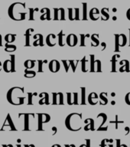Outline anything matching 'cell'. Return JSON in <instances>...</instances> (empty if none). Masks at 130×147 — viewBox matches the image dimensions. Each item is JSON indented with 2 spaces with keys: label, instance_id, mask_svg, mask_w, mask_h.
<instances>
[{
  "label": "cell",
  "instance_id": "9c48e42d",
  "mask_svg": "<svg viewBox=\"0 0 130 147\" xmlns=\"http://www.w3.org/2000/svg\"><path fill=\"white\" fill-rule=\"evenodd\" d=\"M39 97H40V100L38 101V103L40 105H49L50 104V100H49V94L46 92H42L39 94Z\"/></svg>",
  "mask_w": 130,
  "mask_h": 147
},
{
  "label": "cell",
  "instance_id": "277c9868",
  "mask_svg": "<svg viewBox=\"0 0 130 147\" xmlns=\"http://www.w3.org/2000/svg\"><path fill=\"white\" fill-rule=\"evenodd\" d=\"M4 127H10V130H12V131L17 130V129L15 128V125H14L13 121H12L11 116H10V114H9V113H8V114H7L5 121V123H3V125H2V129H0V131L4 130Z\"/></svg>",
  "mask_w": 130,
  "mask_h": 147
},
{
  "label": "cell",
  "instance_id": "5bb4252c",
  "mask_svg": "<svg viewBox=\"0 0 130 147\" xmlns=\"http://www.w3.org/2000/svg\"><path fill=\"white\" fill-rule=\"evenodd\" d=\"M56 35L55 34H49L46 37V44L49 47H54L56 45Z\"/></svg>",
  "mask_w": 130,
  "mask_h": 147
},
{
  "label": "cell",
  "instance_id": "ee69618b",
  "mask_svg": "<svg viewBox=\"0 0 130 147\" xmlns=\"http://www.w3.org/2000/svg\"><path fill=\"white\" fill-rule=\"evenodd\" d=\"M53 100L52 104L53 105H57V93H52Z\"/></svg>",
  "mask_w": 130,
  "mask_h": 147
},
{
  "label": "cell",
  "instance_id": "30bf717a",
  "mask_svg": "<svg viewBox=\"0 0 130 147\" xmlns=\"http://www.w3.org/2000/svg\"><path fill=\"white\" fill-rule=\"evenodd\" d=\"M87 100L90 105H96L99 102L98 94L95 92H92L87 96Z\"/></svg>",
  "mask_w": 130,
  "mask_h": 147
},
{
  "label": "cell",
  "instance_id": "484cf974",
  "mask_svg": "<svg viewBox=\"0 0 130 147\" xmlns=\"http://www.w3.org/2000/svg\"><path fill=\"white\" fill-rule=\"evenodd\" d=\"M37 115L40 117L43 123H46L50 121L51 117L49 114H47V113H38Z\"/></svg>",
  "mask_w": 130,
  "mask_h": 147
},
{
  "label": "cell",
  "instance_id": "cb8c5ba5",
  "mask_svg": "<svg viewBox=\"0 0 130 147\" xmlns=\"http://www.w3.org/2000/svg\"><path fill=\"white\" fill-rule=\"evenodd\" d=\"M24 66L25 67L26 69H32L33 67H34L35 66V61H33V60H26L24 63Z\"/></svg>",
  "mask_w": 130,
  "mask_h": 147
},
{
  "label": "cell",
  "instance_id": "ab89813d",
  "mask_svg": "<svg viewBox=\"0 0 130 147\" xmlns=\"http://www.w3.org/2000/svg\"><path fill=\"white\" fill-rule=\"evenodd\" d=\"M68 18L71 21L74 20V9L73 8L68 9Z\"/></svg>",
  "mask_w": 130,
  "mask_h": 147
},
{
  "label": "cell",
  "instance_id": "6da1fadb",
  "mask_svg": "<svg viewBox=\"0 0 130 147\" xmlns=\"http://www.w3.org/2000/svg\"><path fill=\"white\" fill-rule=\"evenodd\" d=\"M25 88L21 87H13L8 90L6 94L7 100L10 104L15 106L22 105L25 103V97L23 96Z\"/></svg>",
  "mask_w": 130,
  "mask_h": 147
},
{
  "label": "cell",
  "instance_id": "603a6c76",
  "mask_svg": "<svg viewBox=\"0 0 130 147\" xmlns=\"http://www.w3.org/2000/svg\"><path fill=\"white\" fill-rule=\"evenodd\" d=\"M5 41H6V43L11 44L13 43L16 39V34H7L4 38Z\"/></svg>",
  "mask_w": 130,
  "mask_h": 147
},
{
  "label": "cell",
  "instance_id": "f907efd6",
  "mask_svg": "<svg viewBox=\"0 0 130 147\" xmlns=\"http://www.w3.org/2000/svg\"><path fill=\"white\" fill-rule=\"evenodd\" d=\"M111 104H112V106H114L115 104H116V101H115V100H112V101H111Z\"/></svg>",
  "mask_w": 130,
  "mask_h": 147
},
{
  "label": "cell",
  "instance_id": "83f0119b",
  "mask_svg": "<svg viewBox=\"0 0 130 147\" xmlns=\"http://www.w3.org/2000/svg\"><path fill=\"white\" fill-rule=\"evenodd\" d=\"M28 105H33V97L38 95L36 92L32 93V92H28Z\"/></svg>",
  "mask_w": 130,
  "mask_h": 147
},
{
  "label": "cell",
  "instance_id": "6125c7cd",
  "mask_svg": "<svg viewBox=\"0 0 130 147\" xmlns=\"http://www.w3.org/2000/svg\"><path fill=\"white\" fill-rule=\"evenodd\" d=\"M90 36V35L89 34H86V37H87V38H89V37Z\"/></svg>",
  "mask_w": 130,
  "mask_h": 147
},
{
  "label": "cell",
  "instance_id": "e0dca14e",
  "mask_svg": "<svg viewBox=\"0 0 130 147\" xmlns=\"http://www.w3.org/2000/svg\"><path fill=\"white\" fill-rule=\"evenodd\" d=\"M34 31V28H28V29L26 30V32H25V47H30V46H31V45H30V36H31V34H32Z\"/></svg>",
  "mask_w": 130,
  "mask_h": 147
},
{
  "label": "cell",
  "instance_id": "816d5d0a",
  "mask_svg": "<svg viewBox=\"0 0 130 147\" xmlns=\"http://www.w3.org/2000/svg\"><path fill=\"white\" fill-rule=\"evenodd\" d=\"M2 62L0 61V71H2Z\"/></svg>",
  "mask_w": 130,
  "mask_h": 147
},
{
  "label": "cell",
  "instance_id": "11a10c76",
  "mask_svg": "<svg viewBox=\"0 0 130 147\" xmlns=\"http://www.w3.org/2000/svg\"><path fill=\"white\" fill-rule=\"evenodd\" d=\"M80 147H87V145H84V144H83V145H81V146H80Z\"/></svg>",
  "mask_w": 130,
  "mask_h": 147
},
{
  "label": "cell",
  "instance_id": "e7e4bbea",
  "mask_svg": "<svg viewBox=\"0 0 130 147\" xmlns=\"http://www.w3.org/2000/svg\"><path fill=\"white\" fill-rule=\"evenodd\" d=\"M129 47H130V28H129Z\"/></svg>",
  "mask_w": 130,
  "mask_h": 147
},
{
  "label": "cell",
  "instance_id": "7bdbcfd3",
  "mask_svg": "<svg viewBox=\"0 0 130 147\" xmlns=\"http://www.w3.org/2000/svg\"><path fill=\"white\" fill-rule=\"evenodd\" d=\"M86 34H80V47H85L86 44H85V38H86Z\"/></svg>",
  "mask_w": 130,
  "mask_h": 147
},
{
  "label": "cell",
  "instance_id": "c3c4849f",
  "mask_svg": "<svg viewBox=\"0 0 130 147\" xmlns=\"http://www.w3.org/2000/svg\"><path fill=\"white\" fill-rule=\"evenodd\" d=\"M2 34H0V47H2Z\"/></svg>",
  "mask_w": 130,
  "mask_h": 147
},
{
  "label": "cell",
  "instance_id": "d6a6232c",
  "mask_svg": "<svg viewBox=\"0 0 130 147\" xmlns=\"http://www.w3.org/2000/svg\"><path fill=\"white\" fill-rule=\"evenodd\" d=\"M101 64L100 60H95V64H94V71L95 72H101L102 69H101Z\"/></svg>",
  "mask_w": 130,
  "mask_h": 147
},
{
  "label": "cell",
  "instance_id": "b9f144b4",
  "mask_svg": "<svg viewBox=\"0 0 130 147\" xmlns=\"http://www.w3.org/2000/svg\"><path fill=\"white\" fill-rule=\"evenodd\" d=\"M62 63H63V64H64L65 71H66L67 73L69 71V68H70V64H69V61H67V60H63V61H62Z\"/></svg>",
  "mask_w": 130,
  "mask_h": 147
},
{
  "label": "cell",
  "instance_id": "7c38bea8",
  "mask_svg": "<svg viewBox=\"0 0 130 147\" xmlns=\"http://www.w3.org/2000/svg\"><path fill=\"white\" fill-rule=\"evenodd\" d=\"M34 39V41L33 42V46L37 47V46H44V37L41 34H36L33 36Z\"/></svg>",
  "mask_w": 130,
  "mask_h": 147
},
{
  "label": "cell",
  "instance_id": "6f0895ef",
  "mask_svg": "<svg viewBox=\"0 0 130 147\" xmlns=\"http://www.w3.org/2000/svg\"><path fill=\"white\" fill-rule=\"evenodd\" d=\"M24 147H30L29 145H24Z\"/></svg>",
  "mask_w": 130,
  "mask_h": 147
},
{
  "label": "cell",
  "instance_id": "9f6ffc18",
  "mask_svg": "<svg viewBox=\"0 0 130 147\" xmlns=\"http://www.w3.org/2000/svg\"><path fill=\"white\" fill-rule=\"evenodd\" d=\"M8 147H13V145L9 144V145H8Z\"/></svg>",
  "mask_w": 130,
  "mask_h": 147
},
{
  "label": "cell",
  "instance_id": "f6af8a7d",
  "mask_svg": "<svg viewBox=\"0 0 130 147\" xmlns=\"http://www.w3.org/2000/svg\"><path fill=\"white\" fill-rule=\"evenodd\" d=\"M125 101L128 105H130V92L126 94V96H125Z\"/></svg>",
  "mask_w": 130,
  "mask_h": 147
},
{
  "label": "cell",
  "instance_id": "e575fe53",
  "mask_svg": "<svg viewBox=\"0 0 130 147\" xmlns=\"http://www.w3.org/2000/svg\"><path fill=\"white\" fill-rule=\"evenodd\" d=\"M64 34L63 31H61L59 32V34H57V37H58V45H59L60 47H64V44L63 42V38H64Z\"/></svg>",
  "mask_w": 130,
  "mask_h": 147
},
{
  "label": "cell",
  "instance_id": "ba28073f",
  "mask_svg": "<svg viewBox=\"0 0 130 147\" xmlns=\"http://www.w3.org/2000/svg\"><path fill=\"white\" fill-rule=\"evenodd\" d=\"M115 39L117 40L118 44H119V47H124L126 46L127 43V37L126 34H114Z\"/></svg>",
  "mask_w": 130,
  "mask_h": 147
},
{
  "label": "cell",
  "instance_id": "7dc6e473",
  "mask_svg": "<svg viewBox=\"0 0 130 147\" xmlns=\"http://www.w3.org/2000/svg\"><path fill=\"white\" fill-rule=\"evenodd\" d=\"M126 17L130 21V9H129L127 11H126Z\"/></svg>",
  "mask_w": 130,
  "mask_h": 147
},
{
  "label": "cell",
  "instance_id": "91938a15",
  "mask_svg": "<svg viewBox=\"0 0 130 147\" xmlns=\"http://www.w3.org/2000/svg\"><path fill=\"white\" fill-rule=\"evenodd\" d=\"M17 142H18V143H19V142H21V140H20V139H18V140H17Z\"/></svg>",
  "mask_w": 130,
  "mask_h": 147
},
{
  "label": "cell",
  "instance_id": "3957f363",
  "mask_svg": "<svg viewBox=\"0 0 130 147\" xmlns=\"http://www.w3.org/2000/svg\"><path fill=\"white\" fill-rule=\"evenodd\" d=\"M67 103L69 105H77V104H79L77 92L67 93Z\"/></svg>",
  "mask_w": 130,
  "mask_h": 147
},
{
  "label": "cell",
  "instance_id": "2e32d148",
  "mask_svg": "<svg viewBox=\"0 0 130 147\" xmlns=\"http://www.w3.org/2000/svg\"><path fill=\"white\" fill-rule=\"evenodd\" d=\"M107 95L108 94L106 92H102L99 95L100 97V100L99 103L100 105H106L108 103V99H107Z\"/></svg>",
  "mask_w": 130,
  "mask_h": 147
},
{
  "label": "cell",
  "instance_id": "52a82bcc",
  "mask_svg": "<svg viewBox=\"0 0 130 147\" xmlns=\"http://www.w3.org/2000/svg\"><path fill=\"white\" fill-rule=\"evenodd\" d=\"M78 38L77 36L74 34H70L67 35L66 39L67 45H68L70 47H74L77 45Z\"/></svg>",
  "mask_w": 130,
  "mask_h": 147
},
{
  "label": "cell",
  "instance_id": "8992f818",
  "mask_svg": "<svg viewBox=\"0 0 130 147\" xmlns=\"http://www.w3.org/2000/svg\"><path fill=\"white\" fill-rule=\"evenodd\" d=\"M48 68H49L51 72H52V73H57V72H58L60 71L61 64H60V62L58 61H57V60H52L49 63Z\"/></svg>",
  "mask_w": 130,
  "mask_h": 147
},
{
  "label": "cell",
  "instance_id": "681fc988",
  "mask_svg": "<svg viewBox=\"0 0 130 147\" xmlns=\"http://www.w3.org/2000/svg\"><path fill=\"white\" fill-rule=\"evenodd\" d=\"M111 96H112V97L116 96V93H114V92H112V93H111Z\"/></svg>",
  "mask_w": 130,
  "mask_h": 147
},
{
  "label": "cell",
  "instance_id": "d4e9b609",
  "mask_svg": "<svg viewBox=\"0 0 130 147\" xmlns=\"http://www.w3.org/2000/svg\"><path fill=\"white\" fill-rule=\"evenodd\" d=\"M25 78H33L36 76V72L34 71H32V69H25Z\"/></svg>",
  "mask_w": 130,
  "mask_h": 147
},
{
  "label": "cell",
  "instance_id": "db71d44e",
  "mask_svg": "<svg viewBox=\"0 0 130 147\" xmlns=\"http://www.w3.org/2000/svg\"><path fill=\"white\" fill-rule=\"evenodd\" d=\"M117 11V9H116V8H113V9H112V11H113V12H116Z\"/></svg>",
  "mask_w": 130,
  "mask_h": 147
},
{
  "label": "cell",
  "instance_id": "f546056e",
  "mask_svg": "<svg viewBox=\"0 0 130 147\" xmlns=\"http://www.w3.org/2000/svg\"><path fill=\"white\" fill-rule=\"evenodd\" d=\"M81 100L80 103L82 105H85L87 103V98H86V87H81Z\"/></svg>",
  "mask_w": 130,
  "mask_h": 147
},
{
  "label": "cell",
  "instance_id": "be15d7a7",
  "mask_svg": "<svg viewBox=\"0 0 130 147\" xmlns=\"http://www.w3.org/2000/svg\"><path fill=\"white\" fill-rule=\"evenodd\" d=\"M16 147H22V146H21V145H17V146H16Z\"/></svg>",
  "mask_w": 130,
  "mask_h": 147
},
{
  "label": "cell",
  "instance_id": "7402d4cb",
  "mask_svg": "<svg viewBox=\"0 0 130 147\" xmlns=\"http://www.w3.org/2000/svg\"><path fill=\"white\" fill-rule=\"evenodd\" d=\"M30 113H23L24 116V120H25V125H24V130H30L29 129V116Z\"/></svg>",
  "mask_w": 130,
  "mask_h": 147
},
{
  "label": "cell",
  "instance_id": "94428289",
  "mask_svg": "<svg viewBox=\"0 0 130 147\" xmlns=\"http://www.w3.org/2000/svg\"><path fill=\"white\" fill-rule=\"evenodd\" d=\"M30 146V147H35L34 146V145H33V144H31V145H29Z\"/></svg>",
  "mask_w": 130,
  "mask_h": 147
},
{
  "label": "cell",
  "instance_id": "44dd1931",
  "mask_svg": "<svg viewBox=\"0 0 130 147\" xmlns=\"http://www.w3.org/2000/svg\"><path fill=\"white\" fill-rule=\"evenodd\" d=\"M16 49H17V47L16 45H13V44H9V43H5V51L9 53H11L15 51Z\"/></svg>",
  "mask_w": 130,
  "mask_h": 147
},
{
  "label": "cell",
  "instance_id": "f1b7e54d",
  "mask_svg": "<svg viewBox=\"0 0 130 147\" xmlns=\"http://www.w3.org/2000/svg\"><path fill=\"white\" fill-rule=\"evenodd\" d=\"M80 61H81V70H82L83 72L86 73V72L88 71V69L87 68V62H88V61H87V57L84 56V57H83L82 59H81Z\"/></svg>",
  "mask_w": 130,
  "mask_h": 147
},
{
  "label": "cell",
  "instance_id": "9a60e30c",
  "mask_svg": "<svg viewBox=\"0 0 130 147\" xmlns=\"http://www.w3.org/2000/svg\"><path fill=\"white\" fill-rule=\"evenodd\" d=\"M100 11H99L98 9H96V8H93V9L90 11V18L93 21L98 20L99 18H100Z\"/></svg>",
  "mask_w": 130,
  "mask_h": 147
},
{
  "label": "cell",
  "instance_id": "5b68a950",
  "mask_svg": "<svg viewBox=\"0 0 130 147\" xmlns=\"http://www.w3.org/2000/svg\"><path fill=\"white\" fill-rule=\"evenodd\" d=\"M55 11V16H54V19L55 20H65V11L63 8H59V9H54Z\"/></svg>",
  "mask_w": 130,
  "mask_h": 147
},
{
  "label": "cell",
  "instance_id": "4fadbf2b",
  "mask_svg": "<svg viewBox=\"0 0 130 147\" xmlns=\"http://www.w3.org/2000/svg\"><path fill=\"white\" fill-rule=\"evenodd\" d=\"M41 16L40 17V19L41 21L44 20H48L50 21L51 18V11L50 9H48V8H44L41 10Z\"/></svg>",
  "mask_w": 130,
  "mask_h": 147
},
{
  "label": "cell",
  "instance_id": "1f68e13d",
  "mask_svg": "<svg viewBox=\"0 0 130 147\" xmlns=\"http://www.w3.org/2000/svg\"><path fill=\"white\" fill-rule=\"evenodd\" d=\"M82 19L83 20H87V4L86 2L82 3Z\"/></svg>",
  "mask_w": 130,
  "mask_h": 147
},
{
  "label": "cell",
  "instance_id": "ac0fdd59",
  "mask_svg": "<svg viewBox=\"0 0 130 147\" xmlns=\"http://www.w3.org/2000/svg\"><path fill=\"white\" fill-rule=\"evenodd\" d=\"M120 57V55H118V54H116L112 57L111 58V65H112V69H111V72H116L117 71V59Z\"/></svg>",
  "mask_w": 130,
  "mask_h": 147
},
{
  "label": "cell",
  "instance_id": "f35d334b",
  "mask_svg": "<svg viewBox=\"0 0 130 147\" xmlns=\"http://www.w3.org/2000/svg\"><path fill=\"white\" fill-rule=\"evenodd\" d=\"M79 60H77V61H76V63L74 64V61H73V60H70L69 61V64H70V66L71 67V68H72V71H73V72H75L76 71V69H77V64L78 63H79Z\"/></svg>",
  "mask_w": 130,
  "mask_h": 147
},
{
  "label": "cell",
  "instance_id": "bcb514c9",
  "mask_svg": "<svg viewBox=\"0 0 130 147\" xmlns=\"http://www.w3.org/2000/svg\"><path fill=\"white\" fill-rule=\"evenodd\" d=\"M101 46H102V49H101V50L104 51L106 49V44L105 42H102V43H101Z\"/></svg>",
  "mask_w": 130,
  "mask_h": 147
},
{
  "label": "cell",
  "instance_id": "4316f807",
  "mask_svg": "<svg viewBox=\"0 0 130 147\" xmlns=\"http://www.w3.org/2000/svg\"><path fill=\"white\" fill-rule=\"evenodd\" d=\"M90 38H91L92 41H94V43H91V46H93V47H97V46L99 45V44H100V41H99V34H92Z\"/></svg>",
  "mask_w": 130,
  "mask_h": 147
},
{
  "label": "cell",
  "instance_id": "f5cc1de1",
  "mask_svg": "<svg viewBox=\"0 0 130 147\" xmlns=\"http://www.w3.org/2000/svg\"><path fill=\"white\" fill-rule=\"evenodd\" d=\"M117 19V16H113V17H112V20H113V21H116Z\"/></svg>",
  "mask_w": 130,
  "mask_h": 147
},
{
  "label": "cell",
  "instance_id": "74e56055",
  "mask_svg": "<svg viewBox=\"0 0 130 147\" xmlns=\"http://www.w3.org/2000/svg\"><path fill=\"white\" fill-rule=\"evenodd\" d=\"M57 104L59 105H64V95L62 93L59 92L57 93Z\"/></svg>",
  "mask_w": 130,
  "mask_h": 147
},
{
  "label": "cell",
  "instance_id": "836d02e7",
  "mask_svg": "<svg viewBox=\"0 0 130 147\" xmlns=\"http://www.w3.org/2000/svg\"><path fill=\"white\" fill-rule=\"evenodd\" d=\"M10 60H11V73H13V72H15V55H10Z\"/></svg>",
  "mask_w": 130,
  "mask_h": 147
},
{
  "label": "cell",
  "instance_id": "680465c9",
  "mask_svg": "<svg viewBox=\"0 0 130 147\" xmlns=\"http://www.w3.org/2000/svg\"><path fill=\"white\" fill-rule=\"evenodd\" d=\"M2 147H8V145H2Z\"/></svg>",
  "mask_w": 130,
  "mask_h": 147
},
{
  "label": "cell",
  "instance_id": "60d3db41",
  "mask_svg": "<svg viewBox=\"0 0 130 147\" xmlns=\"http://www.w3.org/2000/svg\"><path fill=\"white\" fill-rule=\"evenodd\" d=\"M74 20H80V9L74 8Z\"/></svg>",
  "mask_w": 130,
  "mask_h": 147
},
{
  "label": "cell",
  "instance_id": "8d00e7d4",
  "mask_svg": "<svg viewBox=\"0 0 130 147\" xmlns=\"http://www.w3.org/2000/svg\"><path fill=\"white\" fill-rule=\"evenodd\" d=\"M29 20L30 21H34V11H38L39 10L38 8L36 9H33V8H29Z\"/></svg>",
  "mask_w": 130,
  "mask_h": 147
},
{
  "label": "cell",
  "instance_id": "7a4b0ae2",
  "mask_svg": "<svg viewBox=\"0 0 130 147\" xmlns=\"http://www.w3.org/2000/svg\"><path fill=\"white\" fill-rule=\"evenodd\" d=\"M25 3L14 2L9 7L8 15L14 21H22L25 19L27 12H25Z\"/></svg>",
  "mask_w": 130,
  "mask_h": 147
},
{
  "label": "cell",
  "instance_id": "ffe728a7",
  "mask_svg": "<svg viewBox=\"0 0 130 147\" xmlns=\"http://www.w3.org/2000/svg\"><path fill=\"white\" fill-rule=\"evenodd\" d=\"M100 13L102 15V16H101V20L102 21H107L110 18V14H109V9L108 8L102 9Z\"/></svg>",
  "mask_w": 130,
  "mask_h": 147
},
{
  "label": "cell",
  "instance_id": "d590c367",
  "mask_svg": "<svg viewBox=\"0 0 130 147\" xmlns=\"http://www.w3.org/2000/svg\"><path fill=\"white\" fill-rule=\"evenodd\" d=\"M94 55H90V72H95L94 71V64H95V59H94Z\"/></svg>",
  "mask_w": 130,
  "mask_h": 147
},
{
  "label": "cell",
  "instance_id": "d6986e66",
  "mask_svg": "<svg viewBox=\"0 0 130 147\" xmlns=\"http://www.w3.org/2000/svg\"><path fill=\"white\" fill-rule=\"evenodd\" d=\"M2 68L4 69L5 72L6 73H11V60L7 59L4 61V64H2Z\"/></svg>",
  "mask_w": 130,
  "mask_h": 147
},
{
  "label": "cell",
  "instance_id": "4dcf8cb0",
  "mask_svg": "<svg viewBox=\"0 0 130 147\" xmlns=\"http://www.w3.org/2000/svg\"><path fill=\"white\" fill-rule=\"evenodd\" d=\"M48 63V60H44V61H41V60H38V72L39 73H42L44 72L43 70V64H47Z\"/></svg>",
  "mask_w": 130,
  "mask_h": 147
},
{
  "label": "cell",
  "instance_id": "8fae6325",
  "mask_svg": "<svg viewBox=\"0 0 130 147\" xmlns=\"http://www.w3.org/2000/svg\"><path fill=\"white\" fill-rule=\"evenodd\" d=\"M119 64H120V67H119V72H130L129 69V61L128 60H122L121 61H119Z\"/></svg>",
  "mask_w": 130,
  "mask_h": 147
}]
</instances>
